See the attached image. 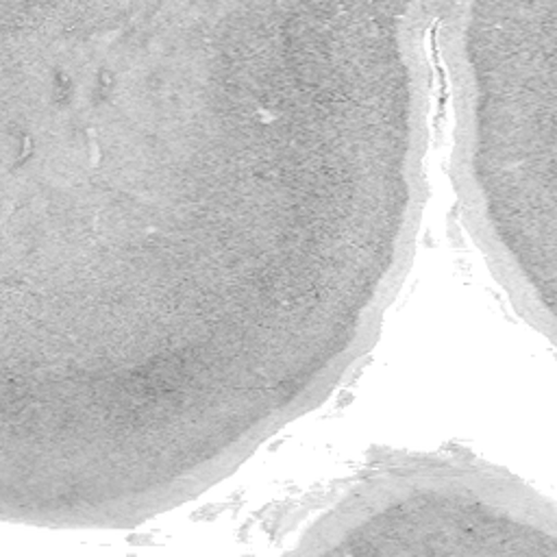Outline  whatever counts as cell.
I'll list each match as a JSON object with an SVG mask.
<instances>
[{"mask_svg":"<svg viewBox=\"0 0 557 557\" xmlns=\"http://www.w3.org/2000/svg\"><path fill=\"white\" fill-rule=\"evenodd\" d=\"M457 89V176L472 226L527 315L553 324L557 2L435 4Z\"/></svg>","mask_w":557,"mask_h":557,"instance_id":"obj_1","label":"cell"},{"mask_svg":"<svg viewBox=\"0 0 557 557\" xmlns=\"http://www.w3.org/2000/svg\"><path fill=\"white\" fill-rule=\"evenodd\" d=\"M520 485L479 470L431 466L389 472L361 485L329 516L313 540L344 542L337 553H363L370 542L540 540V507Z\"/></svg>","mask_w":557,"mask_h":557,"instance_id":"obj_2","label":"cell"}]
</instances>
